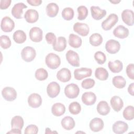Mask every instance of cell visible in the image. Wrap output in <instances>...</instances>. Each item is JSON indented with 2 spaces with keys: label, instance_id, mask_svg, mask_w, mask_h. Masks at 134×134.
<instances>
[{
  "label": "cell",
  "instance_id": "cell-29",
  "mask_svg": "<svg viewBox=\"0 0 134 134\" xmlns=\"http://www.w3.org/2000/svg\"><path fill=\"white\" fill-rule=\"evenodd\" d=\"M82 43V39L79 36L73 34L69 35V44L71 47L74 48H78L81 46Z\"/></svg>",
  "mask_w": 134,
  "mask_h": 134
},
{
  "label": "cell",
  "instance_id": "cell-19",
  "mask_svg": "<svg viewBox=\"0 0 134 134\" xmlns=\"http://www.w3.org/2000/svg\"><path fill=\"white\" fill-rule=\"evenodd\" d=\"M57 77L62 82H67L71 79V73L68 69L65 68H62L58 71Z\"/></svg>",
  "mask_w": 134,
  "mask_h": 134
},
{
  "label": "cell",
  "instance_id": "cell-51",
  "mask_svg": "<svg viewBox=\"0 0 134 134\" xmlns=\"http://www.w3.org/2000/svg\"><path fill=\"white\" fill-rule=\"evenodd\" d=\"M50 128H47L46 129V132H45V133H57V131H51V130H50Z\"/></svg>",
  "mask_w": 134,
  "mask_h": 134
},
{
  "label": "cell",
  "instance_id": "cell-9",
  "mask_svg": "<svg viewBox=\"0 0 134 134\" xmlns=\"http://www.w3.org/2000/svg\"><path fill=\"white\" fill-rule=\"evenodd\" d=\"M29 35L31 41L35 42H39L42 40L43 31L40 28L34 27L30 29Z\"/></svg>",
  "mask_w": 134,
  "mask_h": 134
},
{
  "label": "cell",
  "instance_id": "cell-7",
  "mask_svg": "<svg viewBox=\"0 0 134 134\" xmlns=\"http://www.w3.org/2000/svg\"><path fill=\"white\" fill-rule=\"evenodd\" d=\"M66 59L72 66L76 67L80 66V58L77 52L71 50H68L66 53Z\"/></svg>",
  "mask_w": 134,
  "mask_h": 134
},
{
  "label": "cell",
  "instance_id": "cell-34",
  "mask_svg": "<svg viewBox=\"0 0 134 134\" xmlns=\"http://www.w3.org/2000/svg\"><path fill=\"white\" fill-rule=\"evenodd\" d=\"M89 42L91 45L97 47L100 45L103 42V37L98 33H94L91 35L89 38Z\"/></svg>",
  "mask_w": 134,
  "mask_h": 134
},
{
  "label": "cell",
  "instance_id": "cell-4",
  "mask_svg": "<svg viewBox=\"0 0 134 134\" xmlns=\"http://www.w3.org/2000/svg\"><path fill=\"white\" fill-rule=\"evenodd\" d=\"M118 16L116 14H111L102 23V27L104 30H109L115 25V24L118 22Z\"/></svg>",
  "mask_w": 134,
  "mask_h": 134
},
{
  "label": "cell",
  "instance_id": "cell-38",
  "mask_svg": "<svg viewBox=\"0 0 134 134\" xmlns=\"http://www.w3.org/2000/svg\"><path fill=\"white\" fill-rule=\"evenodd\" d=\"M35 77L39 81H44L48 76V73L46 70L43 68H39L35 72Z\"/></svg>",
  "mask_w": 134,
  "mask_h": 134
},
{
  "label": "cell",
  "instance_id": "cell-46",
  "mask_svg": "<svg viewBox=\"0 0 134 134\" xmlns=\"http://www.w3.org/2000/svg\"><path fill=\"white\" fill-rule=\"evenodd\" d=\"M126 73L130 79L134 80V65L133 63L129 64L126 67Z\"/></svg>",
  "mask_w": 134,
  "mask_h": 134
},
{
  "label": "cell",
  "instance_id": "cell-22",
  "mask_svg": "<svg viewBox=\"0 0 134 134\" xmlns=\"http://www.w3.org/2000/svg\"><path fill=\"white\" fill-rule=\"evenodd\" d=\"M104 121L99 118H94L90 122V128L94 132H98L104 128Z\"/></svg>",
  "mask_w": 134,
  "mask_h": 134
},
{
  "label": "cell",
  "instance_id": "cell-39",
  "mask_svg": "<svg viewBox=\"0 0 134 134\" xmlns=\"http://www.w3.org/2000/svg\"><path fill=\"white\" fill-rule=\"evenodd\" d=\"M69 110L71 114L73 115H77L81 110V105L77 102H72L69 106Z\"/></svg>",
  "mask_w": 134,
  "mask_h": 134
},
{
  "label": "cell",
  "instance_id": "cell-52",
  "mask_svg": "<svg viewBox=\"0 0 134 134\" xmlns=\"http://www.w3.org/2000/svg\"><path fill=\"white\" fill-rule=\"evenodd\" d=\"M110 2L111 3H113V4H116L118 3H119V2H120V1H110Z\"/></svg>",
  "mask_w": 134,
  "mask_h": 134
},
{
  "label": "cell",
  "instance_id": "cell-1",
  "mask_svg": "<svg viewBox=\"0 0 134 134\" xmlns=\"http://www.w3.org/2000/svg\"><path fill=\"white\" fill-rule=\"evenodd\" d=\"M45 62L49 68L54 70L57 69L60 65L61 59L57 54L49 53L46 57Z\"/></svg>",
  "mask_w": 134,
  "mask_h": 134
},
{
  "label": "cell",
  "instance_id": "cell-14",
  "mask_svg": "<svg viewBox=\"0 0 134 134\" xmlns=\"http://www.w3.org/2000/svg\"><path fill=\"white\" fill-rule=\"evenodd\" d=\"M121 18L124 23L127 25L132 26L134 24L133 12L128 9L124 10L121 13Z\"/></svg>",
  "mask_w": 134,
  "mask_h": 134
},
{
  "label": "cell",
  "instance_id": "cell-48",
  "mask_svg": "<svg viewBox=\"0 0 134 134\" xmlns=\"http://www.w3.org/2000/svg\"><path fill=\"white\" fill-rule=\"evenodd\" d=\"M27 3L31 6H39L42 3L41 0H27Z\"/></svg>",
  "mask_w": 134,
  "mask_h": 134
},
{
  "label": "cell",
  "instance_id": "cell-13",
  "mask_svg": "<svg viewBox=\"0 0 134 134\" xmlns=\"http://www.w3.org/2000/svg\"><path fill=\"white\" fill-rule=\"evenodd\" d=\"M42 98L41 96L37 93L31 94L28 98V103L29 106L32 108H38L42 104Z\"/></svg>",
  "mask_w": 134,
  "mask_h": 134
},
{
  "label": "cell",
  "instance_id": "cell-23",
  "mask_svg": "<svg viewBox=\"0 0 134 134\" xmlns=\"http://www.w3.org/2000/svg\"><path fill=\"white\" fill-rule=\"evenodd\" d=\"M110 102L112 108L116 112L119 111L124 106V102L122 99L116 95L111 98Z\"/></svg>",
  "mask_w": 134,
  "mask_h": 134
},
{
  "label": "cell",
  "instance_id": "cell-43",
  "mask_svg": "<svg viewBox=\"0 0 134 134\" xmlns=\"http://www.w3.org/2000/svg\"><path fill=\"white\" fill-rule=\"evenodd\" d=\"M95 84V81L92 79H87L84 80L82 83L81 86L84 89H90L92 88Z\"/></svg>",
  "mask_w": 134,
  "mask_h": 134
},
{
  "label": "cell",
  "instance_id": "cell-20",
  "mask_svg": "<svg viewBox=\"0 0 134 134\" xmlns=\"http://www.w3.org/2000/svg\"><path fill=\"white\" fill-rule=\"evenodd\" d=\"M129 34V30L127 28L122 25H118L113 31L114 35L120 39H125L127 38Z\"/></svg>",
  "mask_w": 134,
  "mask_h": 134
},
{
  "label": "cell",
  "instance_id": "cell-15",
  "mask_svg": "<svg viewBox=\"0 0 134 134\" xmlns=\"http://www.w3.org/2000/svg\"><path fill=\"white\" fill-rule=\"evenodd\" d=\"M27 8V6L23 3H18L14 5L12 9V15L17 19H21L23 13V9Z\"/></svg>",
  "mask_w": 134,
  "mask_h": 134
},
{
  "label": "cell",
  "instance_id": "cell-32",
  "mask_svg": "<svg viewBox=\"0 0 134 134\" xmlns=\"http://www.w3.org/2000/svg\"><path fill=\"white\" fill-rule=\"evenodd\" d=\"M24 121L23 118L20 116H15L11 120L12 128H16L21 130L24 127Z\"/></svg>",
  "mask_w": 134,
  "mask_h": 134
},
{
  "label": "cell",
  "instance_id": "cell-42",
  "mask_svg": "<svg viewBox=\"0 0 134 134\" xmlns=\"http://www.w3.org/2000/svg\"><path fill=\"white\" fill-rule=\"evenodd\" d=\"M94 59L99 64H103L106 61V57L102 51H97L94 54Z\"/></svg>",
  "mask_w": 134,
  "mask_h": 134
},
{
  "label": "cell",
  "instance_id": "cell-10",
  "mask_svg": "<svg viewBox=\"0 0 134 134\" xmlns=\"http://www.w3.org/2000/svg\"><path fill=\"white\" fill-rule=\"evenodd\" d=\"M120 48V43L114 39L108 40L105 44V49L107 52L110 54H115L117 53Z\"/></svg>",
  "mask_w": 134,
  "mask_h": 134
},
{
  "label": "cell",
  "instance_id": "cell-44",
  "mask_svg": "<svg viewBox=\"0 0 134 134\" xmlns=\"http://www.w3.org/2000/svg\"><path fill=\"white\" fill-rule=\"evenodd\" d=\"M38 132V128L35 125H29L25 129L24 133H34L36 134Z\"/></svg>",
  "mask_w": 134,
  "mask_h": 134
},
{
  "label": "cell",
  "instance_id": "cell-8",
  "mask_svg": "<svg viewBox=\"0 0 134 134\" xmlns=\"http://www.w3.org/2000/svg\"><path fill=\"white\" fill-rule=\"evenodd\" d=\"M2 95L6 100L9 102L14 100L17 95L16 90L13 87L9 86L5 87L2 90Z\"/></svg>",
  "mask_w": 134,
  "mask_h": 134
},
{
  "label": "cell",
  "instance_id": "cell-26",
  "mask_svg": "<svg viewBox=\"0 0 134 134\" xmlns=\"http://www.w3.org/2000/svg\"><path fill=\"white\" fill-rule=\"evenodd\" d=\"M110 107L106 101H100L97 105V111L98 113L102 116H106L110 112Z\"/></svg>",
  "mask_w": 134,
  "mask_h": 134
},
{
  "label": "cell",
  "instance_id": "cell-35",
  "mask_svg": "<svg viewBox=\"0 0 134 134\" xmlns=\"http://www.w3.org/2000/svg\"><path fill=\"white\" fill-rule=\"evenodd\" d=\"M113 85L117 88H123L126 85L125 79L121 76H115L112 79Z\"/></svg>",
  "mask_w": 134,
  "mask_h": 134
},
{
  "label": "cell",
  "instance_id": "cell-21",
  "mask_svg": "<svg viewBox=\"0 0 134 134\" xmlns=\"http://www.w3.org/2000/svg\"><path fill=\"white\" fill-rule=\"evenodd\" d=\"M24 18L27 23H34L38 20L39 18V14L36 10L29 9L25 12Z\"/></svg>",
  "mask_w": 134,
  "mask_h": 134
},
{
  "label": "cell",
  "instance_id": "cell-12",
  "mask_svg": "<svg viewBox=\"0 0 134 134\" xmlns=\"http://www.w3.org/2000/svg\"><path fill=\"white\" fill-rule=\"evenodd\" d=\"M60 92V85L56 82H51L47 86V92L48 95L51 98L57 97Z\"/></svg>",
  "mask_w": 134,
  "mask_h": 134
},
{
  "label": "cell",
  "instance_id": "cell-45",
  "mask_svg": "<svg viewBox=\"0 0 134 134\" xmlns=\"http://www.w3.org/2000/svg\"><path fill=\"white\" fill-rule=\"evenodd\" d=\"M45 37L47 43L49 44H52L53 45L57 41L56 36L53 32H48L46 35Z\"/></svg>",
  "mask_w": 134,
  "mask_h": 134
},
{
  "label": "cell",
  "instance_id": "cell-49",
  "mask_svg": "<svg viewBox=\"0 0 134 134\" xmlns=\"http://www.w3.org/2000/svg\"><path fill=\"white\" fill-rule=\"evenodd\" d=\"M133 87H134V83H131L128 87V92L129 94H130L132 96H133V94H134Z\"/></svg>",
  "mask_w": 134,
  "mask_h": 134
},
{
  "label": "cell",
  "instance_id": "cell-17",
  "mask_svg": "<svg viewBox=\"0 0 134 134\" xmlns=\"http://www.w3.org/2000/svg\"><path fill=\"white\" fill-rule=\"evenodd\" d=\"M82 102L87 106H91L95 104L97 97L96 95L92 92H86L82 95Z\"/></svg>",
  "mask_w": 134,
  "mask_h": 134
},
{
  "label": "cell",
  "instance_id": "cell-36",
  "mask_svg": "<svg viewBox=\"0 0 134 134\" xmlns=\"http://www.w3.org/2000/svg\"><path fill=\"white\" fill-rule=\"evenodd\" d=\"M124 118L127 120H132L134 118V107L130 105L126 107L122 113Z\"/></svg>",
  "mask_w": 134,
  "mask_h": 134
},
{
  "label": "cell",
  "instance_id": "cell-33",
  "mask_svg": "<svg viewBox=\"0 0 134 134\" xmlns=\"http://www.w3.org/2000/svg\"><path fill=\"white\" fill-rule=\"evenodd\" d=\"M95 76L99 80L105 81L108 77V72L105 68H97L95 71Z\"/></svg>",
  "mask_w": 134,
  "mask_h": 134
},
{
  "label": "cell",
  "instance_id": "cell-30",
  "mask_svg": "<svg viewBox=\"0 0 134 134\" xmlns=\"http://www.w3.org/2000/svg\"><path fill=\"white\" fill-rule=\"evenodd\" d=\"M59 7L55 3H50L46 7L47 15L50 17H54L59 12Z\"/></svg>",
  "mask_w": 134,
  "mask_h": 134
},
{
  "label": "cell",
  "instance_id": "cell-50",
  "mask_svg": "<svg viewBox=\"0 0 134 134\" xmlns=\"http://www.w3.org/2000/svg\"><path fill=\"white\" fill-rule=\"evenodd\" d=\"M7 133H18L20 134L21 133V130L20 129H16V128H12V130H10L9 131L7 132Z\"/></svg>",
  "mask_w": 134,
  "mask_h": 134
},
{
  "label": "cell",
  "instance_id": "cell-41",
  "mask_svg": "<svg viewBox=\"0 0 134 134\" xmlns=\"http://www.w3.org/2000/svg\"><path fill=\"white\" fill-rule=\"evenodd\" d=\"M0 44L4 49H7L11 46V41L8 36L2 35L0 37Z\"/></svg>",
  "mask_w": 134,
  "mask_h": 134
},
{
  "label": "cell",
  "instance_id": "cell-28",
  "mask_svg": "<svg viewBox=\"0 0 134 134\" xmlns=\"http://www.w3.org/2000/svg\"><path fill=\"white\" fill-rule=\"evenodd\" d=\"M108 66L109 70L115 73L120 72L123 69L122 63L119 60H116L114 61H109Z\"/></svg>",
  "mask_w": 134,
  "mask_h": 134
},
{
  "label": "cell",
  "instance_id": "cell-2",
  "mask_svg": "<svg viewBox=\"0 0 134 134\" xmlns=\"http://www.w3.org/2000/svg\"><path fill=\"white\" fill-rule=\"evenodd\" d=\"M21 58L27 62H29L34 60L36 56L35 49L29 46L25 47L23 49L21 52Z\"/></svg>",
  "mask_w": 134,
  "mask_h": 134
},
{
  "label": "cell",
  "instance_id": "cell-16",
  "mask_svg": "<svg viewBox=\"0 0 134 134\" xmlns=\"http://www.w3.org/2000/svg\"><path fill=\"white\" fill-rule=\"evenodd\" d=\"M128 129V124L123 121H117L115 122L112 127L113 131L117 134H122L127 131Z\"/></svg>",
  "mask_w": 134,
  "mask_h": 134
},
{
  "label": "cell",
  "instance_id": "cell-25",
  "mask_svg": "<svg viewBox=\"0 0 134 134\" xmlns=\"http://www.w3.org/2000/svg\"><path fill=\"white\" fill-rule=\"evenodd\" d=\"M53 49L56 51L61 52L64 50L66 47V40L65 37L60 36L58 38L55 43L52 45Z\"/></svg>",
  "mask_w": 134,
  "mask_h": 134
},
{
  "label": "cell",
  "instance_id": "cell-3",
  "mask_svg": "<svg viewBox=\"0 0 134 134\" xmlns=\"http://www.w3.org/2000/svg\"><path fill=\"white\" fill-rule=\"evenodd\" d=\"M80 93V88L78 85L74 83L67 85L64 88V94L69 98H76Z\"/></svg>",
  "mask_w": 134,
  "mask_h": 134
},
{
  "label": "cell",
  "instance_id": "cell-31",
  "mask_svg": "<svg viewBox=\"0 0 134 134\" xmlns=\"http://www.w3.org/2000/svg\"><path fill=\"white\" fill-rule=\"evenodd\" d=\"M13 38L15 42L20 44L24 43L26 41L27 36L25 32L23 30H18L14 32Z\"/></svg>",
  "mask_w": 134,
  "mask_h": 134
},
{
  "label": "cell",
  "instance_id": "cell-40",
  "mask_svg": "<svg viewBox=\"0 0 134 134\" xmlns=\"http://www.w3.org/2000/svg\"><path fill=\"white\" fill-rule=\"evenodd\" d=\"M77 10L78 12L77 19L80 20H84L88 15V9L85 6L81 5L77 7Z\"/></svg>",
  "mask_w": 134,
  "mask_h": 134
},
{
  "label": "cell",
  "instance_id": "cell-6",
  "mask_svg": "<svg viewBox=\"0 0 134 134\" xmlns=\"http://www.w3.org/2000/svg\"><path fill=\"white\" fill-rule=\"evenodd\" d=\"M15 27V23L9 17L5 16L1 20V28L5 32H11Z\"/></svg>",
  "mask_w": 134,
  "mask_h": 134
},
{
  "label": "cell",
  "instance_id": "cell-37",
  "mask_svg": "<svg viewBox=\"0 0 134 134\" xmlns=\"http://www.w3.org/2000/svg\"><path fill=\"white\" fill-rule=\"evenodd\" d=\"M74 15L73 9L71 7H65L62 11V16L66 20H70L73 19Z\"/></svg>",
  "mask_w": 134,
  "mask_h": 134
},
{
  "label": "cell",
  "instance_id": "cell-27",
  "mask_svg": "<svg viewBox=\"0 0 134 134\" xmlns=\"http://www.w3.org/2000/svg\"><path fill=\"white\" fill-rule=\"evenodd\" d=\"M61 124L62 127L67 130H70L74 128L75 125L74 119L69 116L64 117L61 120Z\"/></svg>",
  "mask_w": 134,
  "mask_h": 134
},
{
  "label": "cell",
  "instance_id": "cell-47",
  "mask_svg": "<svg viewBox=\"0 0 134 134\" xmlns=\"http://www.w3.org/2000/svg\"><path fill=\"white\" fill-rule=\"evenodd\" d=\"M11 0H1V9H5L7 8L10 5Z\"/></svg>",
  "mask_w": 134,
  "mask_h": 134
},
{
  "label": "cell",
  "instance_id": "cell-24",
  "mask_svg": "<svg viewBox=\"0 0 134 134\" xmlns=\"http://www.w3.org/2000/svg\"><path fill=\"white\" fill-rule=\"evenodd\" d=\"M65 111V107L61 103H56L51 107L52 114L55 116H61L64 114Z\"/></svg>",
  "mask_w": 134,
  "mask_h": 134
},
{
  "label": "cell",
  "instance_id": "cell-18",
  "mask_svg": "<svg viewBox=\"0 0 134 134\" xmlns=\"http://www.w3.org/2000/svg\"><path fill=\"white\" fill-rule=\"evenodd\" d=\"M90 9L92 17L97 20L102 19L107 14L106 10L101 9L98 6H92L91 7Z\"/></svg>",
  "mask_w": 134,
  "mask_h": 134
},
{
  "label": "cell",
  "instance_id": "cell-5",
  "mask_svg": "<svg viewBox=\"0 0 134 134\" xmlns=\"http://www.w3.org/2000/svg\"><path fill=\"white\" fill-rule=\"evenodd\" d=\"M92 73V69L87 68H81L74 71V78L76 80H81L85 77L91 76Z\"/></svg>",
  "mask_w": 134,
  "mask_h": 134
},
{
  "label": "cell",
  "instance_id": "cell-11",
  "mask_svg": "<svg viewBox=\"0 0 134 134\" xmlns=\"http://www.w3.org/2000/svg\"><path fill=\"white\" fill-rule=\"evenodd\" d=\"M73 30L79 35L85 37L88 34L90 28L85 23L77 22L73 25Z\"/></svg>",
  "mask_w": 134,
  "mask_h": 134
}]
</instances>
